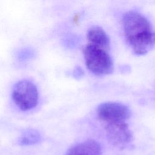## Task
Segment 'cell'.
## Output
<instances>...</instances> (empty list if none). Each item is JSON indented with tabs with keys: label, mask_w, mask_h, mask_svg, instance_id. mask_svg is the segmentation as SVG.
<instances>
[{
	"label": "cell",
	"mask_w": 155,
	"mask_h": 155,
	"mask_svg": "<svg viewBox=\"0 0 155 155\" xmlns=\"http://www.w3.org/2000/svg\"><path fill=\"white\" fill-rule=\"evenodd\" d=\"M125 39L134 53L143 55L155 45V32L148 20L136 11H128L123 16Z\"/></svg>",
	"instance_id": "obj_1"
},
{
	"label": "cell",
	"mask_w": 155,
	"mask_h": 155,
	"mask_svg": "<svg viewBox=\"0 0 155 155\" xmlns=\"http://www.w3.org/2000/svg\"><path fill=\"white\" fill-rule=\"evenodd\" d=\"M84 54L87 67L94 74L104 76L113 72V62L107 50L88 44L84 50Z\"/></svg>",
	"instance_id": "obj_2"
},
{
	"label": "cell",
	"mask_w": 155,
	"mask_h": 155,
	"mask_svg": "<svg viewBox=\"0 0 155 155\" xmlns=\"http://www.w3.org/2000/svg\"><path fill=\"white\" fill-rule=\"evenodd\" d=\"M12 99L15 104L22 111H27L35 107L38 100L36 86L28 80H21L14 85Z\"/></svg>",
	"instance_id": "obj_3"
},
{
	"label": "cell",
	"mask_w": 155,
	"mask_h": 155,
	"mask_svg": "<svg viewBox=\"0 0 155 155\" xmlns=\"http://www.w3.org/2000/svg\"><path fill=\"white\" fill-rule=\"evenodd\" d=\"M99 119L106 123L125 122L130 115L131 111L125 105L115 102H108L100 104L97 109Z\"/></svg>",
	"instance_id": "obj_4"
},
{
	"label": "cell",
	"mask_w": 155,
	"mask_h": 155,
	"mask_svg": "<svg viewBox=\"0 0 155 155\" xmlns=\"http://www.w3.org/2000/svg\"><path fill=\"white\" fill-rule=\"evenodd\" d=\"M104 128L108 140L115 146L124 147L132 141V133L125 122L106 123Z\"/></svg>",
	"instance_id": "obj_5"
},
{
	"label": "cell",
	"mask_w": 155,
	"mask_h": 155,
	"mask_svg": "<svg viewBox=\"0 0 155 155\" xmlns=\"http://www.w3.org/2000/svg\"><path fill=\"white\" fill-rule=\"evenodd\" d=\"M100 143L94 139H88L71 147L66 155H101Z\"/></svg>",
	"instance_id": "obj_6"
},
{
	"label": "cell",
	"mask_w": 155,
	"mask_h": 155,
	"mask_svg": "<svg viewBox=\"0 0 155 155\" xmlns=\"http://www.w3.org/2000/svg\"><path fill=\"white\" fill-rule=\"evenodd\" d=\"M87 37L89 44L107 50L110 46V38L104 30L99 26L94 25L88 28Z\"/></svg>",
	"instance_id": "obj_7"
},
{
	"label": "cell",
	"mask_w": 155,
	"mask_h": 155,
	"mask_svg": "<svg viewBox=\"0 0 155 155\" xmlns=\"http://www.w3.org/2000/svg\"><path fill=\"white\" fill-rule=\"evenodd\" d=\"M40 133L33 129L25 130L19 138V143L21 145H31L38 143L41 141Z\"/></svg>",
	"instance_id": "obj_8"
},
{
	"label": "cell",
	"mask_w": 155,
	"mask_h": 155,
	"mask_svg": "<svg viewBox=\"0 0 155 155\" xmlns=\"http://www.w3.org/2000/svg\"><path fill=\"white\" fill-rule=\"evenodd\" d=\"M33 51L29 48H24L19 51L18 53V58L21 61H25L33 57Z\"/></svg>",
	"instance_id": "obj_9"
},
{
	"label": "cell",
	"mask_w": 155,
	"mask_h": 155,
	"mask_svg": "<svg viewBox=\"0 0 155 155\" xmlns=\"http://www.w3.org/2000/svg\"><path fill=\"white\" fill-rule=\"evenodd\" d=\"M73 75L74 78L76 79L81 78L84 75V71L81 68V67L76 66L73 71Z\"/></svg>",
	"instance_id": "obj_10"
}]
</instances>
